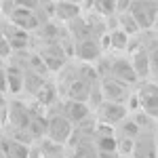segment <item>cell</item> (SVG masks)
Listing matches in <instances>:
<instances>
[{
    "label": "cell",
    "mask_w": 158,
    "mask_h": 158,
    "mask_svg": "<svg viewBox=\"0 0 158 158\" xmlns=\"http://www.w3.org/2000/svg\"><path fill=\"white\" fill-rule=\"evenodd\" d=\"M135 101L139 103V110L158 120V82H152V80H141V85L135 93Z\"/></svg>",
    "instance_id": "1"
},
{
    "label": "cell",
    "mask_w": 158,
    "mask_h": 158,
    "mask_svg": "<svg viewBox=\"0 0 158 158\" xmlns=\"http://www.w3.org/2000/svg\"><path fill=\"white\" fill-rule=\"evenodd\" d=\"M129 13L137 21L139 30H152L158 19V0H139V2H133V6H131Z\"/></svg>",
    "instance_id": "2"
},
{
    "label": "cell",
    "mask_w": 158,
    "mask_h": 158,
    "mask_svg": "<svg viewBox=\"0 0 158 158\" xmlns=\"http://www.w3.org/2000/svg\"><path fill=\"white\" fill-rule=\"evenodd\" d=\"M72 133H74V127L72 122L68 120L63 114H55L47 118V139H51L53 143H59L63 146L68 139H72Z\"/></svg>",
    "instance_id": "3"
},
{
    "label": "cell",
    "mask_w": 158,
    "mask_h": 158,
    "mask_svg": "<svg viewBox=\"0 0 158 158\" xmlns=\"http://www.w3.org/2000/svg\"><path fill=\"white\" fill-rule=\"evenodd\" d=\"M99 120L106 122V124H120L124 122L129 116L127 112V106L124 103H114V101H101V106L97 108Z\"/></svg>",
    "instance_id": "4"
},
{
    "label": "cell",
    "mask_w": 158,
    "mask_h": 158,
    "mask_svg": "<svg viewBox=\"0 0 158 158\" xmlns=\"http://www.w3.org/2000/svg\"><path fill=\"white\" fill-rule=\"evenodd\" d=\"M110 78H114L116 82H120L124 86H131L135 85L139 78L135 74L133 65H131V59H116L110 68Z\"/></svg>",
    "instance_id": "5"
},
{
    "label": "cell",
    "mask_w": 158,
    "mask_h": 158,
    "mask_svg": "<svg viewBox=\"0 0 158 158\" xmlns=\"http://www.w3.org/2000/svg\"><path fill=\"white\" fill-rule=\"evenodd\" d=\"M74 53H76V57L80 61H95L101 57V53H103V44L99 42V40H95V38H80L78 42H76V49H74Z\"/></svg>",
    "instance_id": "6"
},
{
    "label": "cell",
    "mask_w": 158,
    "mask_h": 158,
    "mask_svg": "<svg viewBox=\"0 0 158 158\" xmlns=\"http://www.w3.org/2000/svg\"><path fill=\"white\" fill-rule=\"evenodd\" d=\"M61 114L72 122V124H78V122L86 120L91 116V108L85 101H72V99H65L63 106H61Z\"/></svg>",
    "instance_id": "7"
},
{
    "label": "cell",
    "mask_w": 158,
    "mask_h": 158,
    "mask_svg": "<svg viewBox=\"0 0 158 158\" xmlns=\"http://www.w3.org/2000/svg\"><path fill=\"white\" fill-rule=\"evenodd\" d=\"M101 91H103V101H114V103H124L127 101V86L116 82L114 78H101Z\"/></svg>",
    "instance_id": "8"
},
{
    "label": "cell",
    "mask_w": 158,
    "mask_h": 158,
    "mask_svg": "<svg viewBox=\"0 0 158 158\" xmlns=\"http://www.w3.org/2000/svg\"><path fill=\"white\" fill-rule=\"evenodd\" d=\"M135 158H156V135H146L143 131L135 139L133 146Z\"/></svg>",
    "instance_id": "9"
},
{
    "label": "cell",
    "mask_w": 158,
    "mask_h": 158,
    "mask_svg": "<svg viewBox=\"0 0 158 158\" xmlns=\"http://www.w3.org/2000/svg\"><path fill=\"white\" fill-rule=\"evenodd\" d=\"M131 65H133L135 74H137V78L141 80H150L152 78V70H150V57H148V51L146 47L141 51H135L133 57H131Z\"/></svg>",
    "instance_id": "10"
},
{
    "label": "cell",
    "mask_w": 158,
    "mask_h": 158,
    "mask_svg": "<svg viewBox=\"0 0 158 158\" xmlns=\"http://www.w3.org/2000/svg\"><path fill=\"white\" fill-rule=\"evenodd\" d=\"M27 152H30V148L19 139H6L0 146V156L2 158H27Z\"/></svg>",
    "instance_id": "11"
},
{
    "label": "cell",
    "mask_w": 158,
    "mask_h": 158,
    "mask_svg": "<svg viewBox=\"0 0 158 158\" xmlns=\"http://www.w3.org/2000/svg\"><path fill=\"white\" fill-rule=\"evenodd\" d=\"M55 15L63 21H74L80 15V4H74L70 0H59L55 4Z\"/></svg>",
    "instance_id": "12"
},
{
    "label": "cell",
    "mask_w": 158,
    "mask_h": 158,
    "mask_svg": "<svg viewBox=\"0 0 158 158\" xmlns=\"http://www.w3.org/2000/svg\"><path fill=\"white\" fill-rule=\"evenodd\" d=\"M129 40H131V36H129V34H124L120 27H116V30H112V32L108 34V40H106V42H108L112 49L124 51L127 47H129ZM106 42H103V44H106Z\"/></svg>",
    "instance_id": "13"
},
{
    "label": "cell",
    "mask_w": 158,
    "mask_h": 158,
    "mask_svg": "<svg viewBox=\"0 0 158 158\" xmlns=\"http://www.w3.org/2000/svg\"><path fill=\"white\" fill-rule=\"evenodd\" d=\"M93 9L103 17L116 15V0H93Z\"/></svg>",
    "instance_id": "14"
},
{
    "label": "cell",
    "mask_w": 158,
    "mask_h": 158,
    "mask_svg": "<svg viewBox=\"0 0 158 158\" xmlns=\"http://www.w3.org/2000/svg\"><path fill=\"white\" fill-rule=\"evenodd\" d=\"M148 51V57H150V70H152V76L158 78V38L154 42H150L146 47Z\"/></svg>",
    "instance_id": "15"
},
{
    "label": "cell",
    "mask_w": 158,
    "mask_h": 158,
    "mask_svg": "<svg viewBox=\"0 0 158 158\" xmlns=\"http://www.w3.org/2000/svg\"><path fill=\"white\" fill-rule=\"evenodd\" d=\"M9 53H11V42H9L6 34H0V57L9 55Z\"/></svg>",
    "instance_id": "16"
},
{
    "label": "cell",
    "mask_w": 158,
    "mask_h": 158,
    "mask_svg": "<svg viewBox=\"0 0 158 158\" xmlns=\"http://www.w3.org/2000/svg\"><path fill=\"white\" fill-rule=\"evenodd\" d=\"M38 2H40V0H15V4H17L19 9H27V11H34L38 6Z\"/></svg>",
    "instance_id": "17"
},
{
    "label": "cell",
    "mask_w": 158,
    "mask_h": 158,
    "mask_svg": "<svg viewBox=\"0 0 158 158\" xmlns=\"http://www.w3.org/2000/svg\"><path fill=\"white\" fill-rule=\"evenodd\" d=\"M0 108H6V97H4L2 91H0Z\"/></svg>",
    "instance_id": "18"
},
{
    "label": "cell",
    "mask_w": 158,
    "mask_h": 158,
    "mask_svg": "<svg viewBox=\"0 0 158 158\" xmlns=\"http://www.w3.org/2000/svg\"><path fill=\"white\" fill-rule=\"evenodd\" d=\"M4 118H6V114H2V108H0V127H2V122H4Z\"/></svg>",
    "instance_id": "19"
},
{
    "label": "cell",
    "mask_w": 158,
    "mask_h": 158,
    "mask_svg": "<svg viewBox=\"0 0 158 158\" xmlns=\"http://www.w3.org/2000/svg\"><path fill=\"white\" fill-rule=\"evenodd\" d=\"M40 158H63V156H40Z\"/></svg>",
    "instance_id": "20"
}]
</instances>
